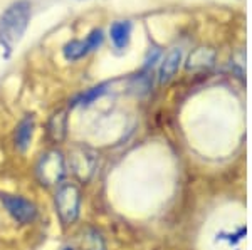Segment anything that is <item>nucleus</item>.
<instances>
[{"label": "nucleus", "instance_id": "obj_9", "mask_svg": "<svg viewBox=\"0 0 252 250\" xmlns=\"http://www.w3.org/2000/svg\"><path fill=\"white\" fill-rule=\"evenodd\" d=\"M91 51V46L86 39L84 40H71L69 44H66L63 49V54H64V59L69 60V62H74V60H79L83 59L84 56H88Z\"/></svg>", "mask_w": 252, "mask_h": 250}, {"label": "nucleus", "instance_id": "obj_12", "mask_svg": "<svg viewBox=\"0 0 252 250\" xmlns=\"http://www.w3.org/2000/svg\"><path fill=\"white\" fill-rule=\"evenodd\" d=\"M84 250H104V242L97 230H89L84 237Z\"/></svg>", "mask_w": 252, "mask_h": 250}, {"label": "nucleus", "instance_id": "obj_13", "mask_svg": "<svg viewBox=\"0 0 252 250\" xmlns=\"http://www.w3.org/2000/svg\"><path fill=\"white\" fill-rule=\"evenodd\" d=\"M86 40L89 42V46H91V51H96L97 47L103 44V40H104V35H103V30L101 29H94L91 32V34L88 35Z\"/></svg>", "mask_w": 252, "mask_h": 250}, {"label": "nucleus", "instance_id": "obj_10", "mask_svg": "<svg viewBox=\"0 0 252 250\" xmlns=\"http://www.w3.org/2000/svg\"><path fill=\"white\" fill-rule=\"evenodd\" d=\"M66 112H58L52 116L51 123H49V133L56 141H61L66 136Z\"/></svg>", "mask_w": 252, "mask_h": 250}, {"label": "nucleus", "instance_id": "obj_8", "mask_svg": "<svg viewBox=\"0 0 252 250\" xmlns=\"http://www.w3.org/2000/svg\"><path fill=\"white\" fill-rule=\"evenodd\" d=\"M131 22L128 20H120V22H115L109 29V35H111L113 46L116 49H125L128 47L129 39H131Z\"/></svg>", "mask_w": 252, "mask_h": 250}, {"label": "nucleus", "instance_id": "obj_1", "mask_svg": "<svg viewBox=\"0 0 252 250\" xmlns=\"http://www.w3.org/2000/svg\"><path fill=\"white\" fill-rule=\"evenodd\" d=\"M31 20V3L27 0L14 2L0 15V44L10 52L24 37Z\"/></svg>", "mask_w": 252, "mask_h": 250}, {"label": "nucleus", "instance_id": "obj_3", "mask_svg": "<svg viewBox=\"0 0 252 250\" xmlns=\"http://www.w3.org/2000/svg\"><path fill=\"white\" fill-rule=\"evenodd\" d=\"M67 175L66 156L59 150H49L39 156L35 163V176L42 187H59Z\"/></svg>", "mask_w": 252, "mask_h": 250}, {"label": "nucleus", "instance_id": "obj_6", "mask_svg": "<svg viewBox=\"0 0 252 250\" xmlns=\"http://www.w3.org/2000/svg\"><path fill=\"white\" fill-rule=\"evenodd\" d=\"M34 130H35V121L32 116H26L24 119L19 121L14 133V144L17 148V151L26 153L29 150L32 144V138H34Z\"/></svg>", "mask_w": 252, "mask_h": 250}, {"label": "nucleus", "instance_id": "obj_5", "mask_svg": "<svg viewBox=\"0 0 252 250\" xmlns=\"http://www.w3.org/2000/svg\"><path fill=\"white\" fill-rule=\"evenodd\" d=\"M67 167L79 180L88 181L96 173L97 168V156L96 153L89 148H74L71 155L66 158Z\"/></svg>", "mask_w": 252, "mask_h": 250}, {"label": "nucleus", "instance_id": "obj_11", "mask_svg": "<svg viewBox=\"0 0 252 250\" xmlns=\"http://www.w3.org/2000/svg\"><path fill=\"white\" fill-rule=\"evenodd\" d=\"M108 84H99V86H94L91 87L89 91H86L84 94H81L78 99L74 101V104H81V106H89V104H93L97 98H101V96L104 94L108 89Z\"/></svg>", "mask_w": 252, "mask_h": 250}, {"label": "nucleus", "instance_id": "obj_4", "mask_svg": "<svg viewBox=\"0 0 252 250\" xmlns=\"http://www.w3.org/2000/svg\"><path fill=\"white\" fill-rule=\"evenodd\" d=\"M0 205L7 215L10 217L15 223L19 225H31L34 223L39 215V208L31 198L19 193H9V192H0Z\"/></svg>", "mask_w": 252, "mask_h": 250}, {"label": "nucleus", "instance_id": "obj_7", "mask_svg": "<svg viewBox=\"0 0 252 250\" xmlns=\"http://www.w3.org/2000/svg\"><path fill=\"white\" fill-rule=\"evenodd\" d=\"M182 57H184V52H182V49H178V47H175V49H172L165 56L163 62L160 66V74H158L161 84H166L173 79V76L177 74L178 67L182 64Z\"/></svg>", "mask_w": 252, "mask_h": 250}, {"label": "nucleus", "instance_id": "obj_2", "mask_svg": "<svg viewBox=\"0 0 252 250\" xmlns=\"http://www.w3.org/2000/svg\"><path fill=\"white\" fill-rule=\"evenodd\" d=\"M83 193L74 181L64 180L54 192V210L56 217L63 227H71L79 220Z\"/></svg>", "mask_w": 252, "mask_h": 250}, {"label": "nucleus", "instance_id": "obj_15", "mask_svg": "<svg viewBox=\"0 0 252 250\" xmlns=\"http://www.w3.org/2000/svg\"><path fill=\"white\" fill-rule=\"evenodd\" d=\"M59 250H74V247H71V245H64V247H61Z\"/></svg>", "mask_w": 252, "mask_h": 250}, {"label": "nucleus", "instance_id": "obj_14", "mask_svg": "<svg viewBox=\"0 0 252 250\" xmlns=\"http://www.w3.org/2000/svg\"><path fill=\"white\" fill-rule=\"evenodd\" d=\"M160 57V49H153V51H150V54H148V57L145 59V67L146 69H148L150 66H153V64H155V60Z\"/></svg>", "mask_w": 252, "mask_h": 250}]
</instances>
